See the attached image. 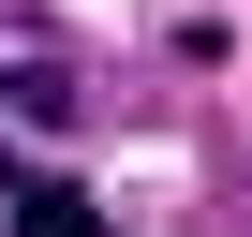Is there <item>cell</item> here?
I'll return each instance as SVG.
<instances>
[{
	"label": "cell",
	"mask_w": 252,
	"mask_h": 237,
	"mask_svg": "<svg viewBox=\"0 0 252 237\" xmlns=\"http://www.w3.org/2000/svg\"><path fill=\"white\" fill-rule=\"evenodd\" d=\"M15 237H119V222H104L89 193H60V178H30V193H15Z\"/></svg>",
	"instance_id": "1"
}]
</instances>
